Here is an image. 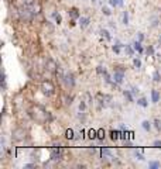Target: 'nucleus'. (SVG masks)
<instances>
[{
  "instance_id": "16",
  "label": "nucleus",
  "mask_w": 161,
  "mask_h": 169,
  "mask_svg": "<svg viewBox=\"0 0 161 169\" xmlns=\"http://www.w3.org/2000/svg\"><path fill=\"white\" fill-rule=\"evenodd\" d=\"M137 104H139V106H141V107H147V106H149V102H147V99H146V97H140V99L137 100Z\"/></svg>"
},
{
  "instance_id": "34",
  "label": "nucleus",
  "mask_w": 161,
  "mask_h": 169,
  "mask_svg": "<svg viewBox=\"0 0 161 169\" xmlns=\"http://www.w3.org/2000/svg\"><path fill=\"white\" fill-rule=\"evenodd\" d=\"M66 138H69V140L74 138V131H72V130H68V131H66Z\"/></svg>"
},
{
  "instance_id": "17",
  "label": "nucleus",
  "mask_w": 161,
  "mask_h": 169,
  "mask_svg": "<svg viewBox=\"0 0 161 169\" xmlns=\"http://www.w3.org/2000/svg\"><path fill=\"white\" fill-rule=\"evenodd\" d=\"M141 127L144 131H150V128H151V123H150L149 120H144L143 123H141Z\"/></svg>"
},
{
  "instance_id": "15",
  "label": "nucleus",
  "mask_w": 161,
  "mask_h": 169,
  "mask_svg": "<svg viewBox=\"0 0 161 169\" xmlns=\"http://www.w3.org/2000/svg\"><path fill=\"white\" fill-rule=\"evenodd\" d=\"M100 35H102V37H105V40H107V41H110V40H112L110 33H109L107 30H105V28L100 30Z\"/></svg>"
},
{
  "instance_id": "6",
  "label": "nucleus",
  "mask_w": 161,
  "mask_h": 169,
  "mask_svg": "<svg viewBox=\"0 0 161 169\" xmlns=\"http://www.w3.org/2000/svg\"><path fill=\"white\" fill-rule=\"evenodd\" d=\"M64 83L68 87H74L75 86V76L74 73H65L64 75Z\"/></svg>"
},
{
  "instance_id": "35",
  "label": "nucleus",
  "mask_w": 161,
  "mask_h": 169,
  "mask_svg": "<svg viewBox=\"0 0 161 169\" xmlns=\"http://www.w3.org/2000/svg\"><path fill=\"white\" fill-rule=\"evenodd\" d=\"M137 40H139V41H143V40H144V34H143V33H137Z\"/></svg>"
},
{
  "instance_id": "29",
  "label": "nucleus",
  "mask_w": 161,
  "mask_h": 169,
  "mask_svg": "<svg viewBox=\"0 0 161 169\" xmlns=\"http://www.w3.org/2000/svg\"><path fill=\"white\" fill-rule=\"evenodd\" d=\"M160 162H150V168L151 169H157V168H160Z\"/></svg>"
},
{
  "instance_id": "25",
  "label": "nucleus",
  "mask_w": 161,
  "mask_h": 169,
  "mask_svg": "<svg viewBox=\"0 0 161 169\" xmlns=\"http://www.w3.org/2000/svg\"><path fill=\"white\" fill-rule=\"evenodd\" d=\"M123 24L124 25L129 24V11H123Z\"/></svg>"
},
{
  "instance_id": "3",
  "label": "nucleus",
  "mask_w": 161,
  "mask_h": 169,
  "mask_svg": "<svg viewBox=\"0 0 161 169\" xmlns=\"http://www.w3.org/2000/svg\"><path fill=\"white\" fill-rule=\"evenodd\" d=\"M41 92L45 96H52L54 93H55V87H54L52 82H50V80H44V82L41 83Z\"/></svg>"
},
{
  "instance_id": "21",
  "label": "nucleus",
  "mask_w": 161,
  "mask_h": 169,
  "mask_svg": "<svg viewBox=\"0 0 161 169\" xmlns=\"http://www.w3.org/2000/svg\"><path fill=\"white\" fill-rule=\"evenodd\" d=\"M52 17L55 18V23H57V24H61V21H62L61 14H58V13H52Z\"/></svg>"
},
{
  "instance_id": "36",
  "label": "nucleus",
  "mask_w": 161,
  "mask_h": 169,
  "mask_svg": "<svg viewBox=\"0 0 161 169\" xmlns=\"http://www.w3.org/2000/svg\"><path fill=\"white\" fill-rule=\"evenodd\" d=\"M25 6H33L34 3H35V0H24Z\"/></svg>"
},
{
  "instance_id": "7",
  "label": "nucleus",
  "mask_w": 161,
  "mask_h": 169,
  "mask_svg": "<svg viewBox=\"0 0 161 169\" xmlns=\"http://www.w3.org/2000/svg\"><path fill=\"white\" fill-rule=\"evenodd\" d=\"M50 157L52 161H57V159H59L61 158V147L58 145V147H54L52 149H51V154H50Z\"/></svg>"
},
{
  "instance_id": "4",
  "label": "nucleus",
  "mask_w": 161,
  "mask_h": 169,
  "mask_svg": "<svg viewBox=\"0 0 161 169\" xmlns=\"http://www.w3.org/2000/svg\"><path fill=\"white\" fill-rule=\"evenodd\" d=\"M12 137L14 141H23L25 138V130L24 128H16V130H13Z\"/></svg>"
},
{
  "instance_id": "40",
  "label": "nucleus",
  "mask_w": 161,
  "mask_h": 169,
  "mask_svg": "<svg viewBox=\"0 0 161 169\" xmlns=\"http://www.w3.org/2000/svg\"><path fill=\"white\" fill-rule=\"evenodd\" d=\"M160 44H161V35H160Z\"/></svg>"
},
{
  "instance_id": "5",
  "label": "nucleus",
  "mask_w": 161,
  "mask_h": 169,
  "mask_svg": "<svg viewBox=\"0 0 161 169\" xmlns=\"http://www.w3.org/2000/svg\"><path fill=\"white\" fill-rule=\"evenodd\" d=\"M113 82L115 85H122L124 80V72L123 70H115V73H113Z\"/></svg>"
},
{
  "instance_id": "18",
  "label": "nucleus",
  "mask_w": 161,
  "mask_h": 169,
  "mask_svg": "<svg viewBox=\"0 0 161 169\" xmlns=\"http://www.w3.org/2000/svg\"><path fill=\"white\" fill-rule=\"evenodd\" d=\"M124 51H126V54H127L129 57H132V55L134 54V51H136V50H134L132 45H124Z\"/></svg>"
},
{
  "instance_id": "14",
  "label": "nucleus",
  "mask_w": 161,
  "mask_h": 169,
  "mask_svg": "<svg viewBox=\"0 0 161 169\" xmlns=\"http://www.w3.org/2000/svg\"><path fill=\"white\" fill-rule=\"evenodd\" d=\"M133 48L139 52V54H141L143 52V47H141V41H134L133 42Z\"/></svg>"
},
{
  "instance_id": "20",
  "label": "nucleus",
  "mask_w": 161,
  "mask_h": 169,
  "mask_svg": "<svg viewBox=\"0 0 161 169\" xmlns=\"http://www.w3.org/2000/svg\"><path fill=\"white\" fill-rule=\"evenodd\" d=\"M123 96L129 100V102H133V93H132V92H129V90H123Z\"/></svg>"
},
{
  "instance_id": "11",
  "label": "nucleus",
  "mask_w": 161,
  "mask_h": 169,
  "mask_svg": "<svg viewBox=\"0 0 161 169\" xmlns=\"http://www.w3.org/2000/svg\"><path fill=\"white\" fill-rule=\"evenodd\" d=\"M122 47H124V45H123V44H122L120 41H117V40H116V41H115V45L112 47V50H113V52H115V54H120V50H122Z\"/></svg>"
},
{
  "instance_id": "19",
  "label": "nucleus",
  "mask_w": 161,
  "mask_h": 169,
  "mask_svg": "<svg viewBox=\"0 0 161 169\" xmlns=\"http://www.w3.org/2000/svg\"><path fill=\"white\" fill-rule=\"evenodd\" d=\"M102 158H112V152H110V149H107V148H103L102 151Z\"/></svg>"
},
{
  "instance_id": "9",
  "label": "nucleus",
  "mask_w": 161,
  "mask_h": 169,
  "mask_svg": "<svg viewBox=\"0 0 161 169\" xmlns=\"http://www.w3.org/2000/svg\"><path fill=\"white\" fill-rule=\"evenodd\" d=\"M68 14L71 16V18H72V20H79V17H81V14H79V11H78V8H75V7L69 8Z\"/></svg>"
},
{
  "instance_id": "28",
  "label": "nucleus",
  "mask_w": 161,
  "mask_h": 169,
  "mask_svg": "<svg viewBox=\"0 0 161 169\" xmlns=\"http://www.w3.org/2000/svg\"><path fill=\"white\" fill-rule=\"evenodd\" d=\"M102 13H103L105 16H110L112 11H110V8L109 7H102Z\"/></svg>"
},
{
  "instance_id": "31",
  "label": "nucleus",
  "mask_w": 161,
  "mask_h": 169,
  "mask_svg": "<svg viewBox=\"0 0 161 169\" xmlns=\"http://www.w3.org/2000/svg\"><path fill=\"white\" fill-rule=\"evenodd\" d=\"M154 127L157 128V130H160V128H161V121H160L158 119H156V120H154Z\"/></svg>"
},
{
  "instance_id": "8",
  "label": "nucleus",
  "mask_w": 161,
  "mask_h": 169,
  "mask_svg": "<svg viewBox=\"0 0 161 169\" xmlns=\"http://www.w3.org/2000/svg\"><path fill=\"white\" fill-rule=\"evenodd\" d=\"M45 66H47V69L50 70V72H55V69H57V63H55V61L54 59H47L45 62Z\"/></svg>"
},
{
  "instance_id": "23",
  "label": "nucleus",
  "mask_w": 161,
  "mask_h": 169,
  "mask_svg": "<svg viewBox=\"0 0 161 169\" xmlns=\"http://www.w3.org/2000/svg\"><path fill=\"white\" fill-rule=\"evenodd\" d=\"M133 65H134V68L140 69L141 68V61L139 59V58H134V59H133Z\"/></svg>"
},
{
  "instance_id": "32",
  "label": "nucleus",
  "mask_w": 161,
  "mask_h": 169,
  "mask_svg": "<svg viewBox=\"0 0 161 169\" xmlns=\"http://www.w3.org/2000/svg\"><path fill=\"white\" fill-rule=\"evenodd\" d=\"M153 147H154V148H160L161 149V141L160 140H156L153 142Z\"/></svg>"
},
{
  "instance_id": "22",
  "label": "nucleus",
  "mask_w": 161,
  "mask_h": 169,
  "mask_svg": "<svg viewBox=\"0 0 161 169\" xmlns=\"http://www.w3.org/2000/svg\"><path fill=\"white\" fill-rule=\"evenodd\" d=\"M153 80H154V82H160V80H161V75H160V72H158V70H156V72L153 73Z\"/></svg>"
},
{
  "instance_id": "1",
  "label": "nucleus",
  "mask_w": 161,
  "mask_h": 169,
  "mask_svg": "<svg viewBox=\"0 0 161 169\" xmlns=\"http://www.w3.org/2000/svg\"><path fill=\"white\" fill-rule=\"evenodd\" d=\"M31 115L34 117V120L35 121H40V123H44L47 120V117H48V112H45L42 107H40V106H35V107L31 110Z\"/></svg>"
},
{
  "instance_id": "37",
  "label": "nucleus",
  "mask_w": 161,
  "mask_h": 169,
  "mask_svg": "<svg viewBox=\"0 0 161 169\" xmlns=\"http://www.w3.org/2000/svg\"><path fill=\"white\" fill-rule=\"evenodd\" d=\"M98 134H99V135H98V138H99V140H102V138L105 137V131H102V130H100V131H98Z\"/></svg>"
},
{
  "instance_id": "12",
  "label": "nucleus",
  "mask_w": 161,
  "mask_h": 169,
  "mask_svg": "<svg viewBox=\"0 0 161 169\" xmlns=\"http://www.w3.org/2000/svg\"><path fill=\"white\" fill-rule=\"evenodd\" d=\"M158 100H160V92L158 90H151V102L153 103H158Z\"/></svg>"
},
{
  "instance_id": "13",
  "label": "nucleus",
  "mask_w": 161,
  "mask_h": 169,
  "mask_svg": "<svg viewBox=\"0 0 161 169\" xmlns=\"http://www.w3.org/2000/svg\"><path fill=\"white\" fill-rule=\"evenodd\" d=\"M109 4H110L112 7H117V6L122 7V6L124 4V2L123 0H109Z\"/></svg>"
},
{
  "instance_id": "26",
  "label": "nucleus",
  "mask_w": 161,
  "mask_h": 169,
  "mask_svg": "<svg viewBox=\"0 0 161 169\" xmlns=\"http://www.w3.org/2000/svg\"><path fill=\"white\" fill-rule=\"evenodd\" d=\"M134 157H136L137 159H140V161H144V157H143V154L139 152L137 149H134Z\"/></svg>"
},
{
  "instance_id": "39",
  "label": "nucleus",
  "mask_w": 161,
  "mask_h": 169,
  "mask_svg": "<svg viewBox=\"0 0 161 169\" xmlns=\"http://www.w3.org/2000/svg\"><path fill=\"white\" fill-rule=\"evenodd\" d=\"M34 164H27V165H24V168H34Z\"/></svg>"
},
{
  "instance_id": "10",
  "label": "nucleus",
  "mask_w": 161,
  "mask_h": 169,
  "mask_svg": "<svg viewBox=\"0 0 161 169\" xmlns=\"http://www.w3.org/2000/svg\"><path fill=\"white\" fill-rule=\"evenodd\" d=\"M79 25H81V28H86L89 23H91V18L89 17H79Z\"/></svg>"
},
{
  "instance_id": "2",
  "label": "nucleus",
  "mask_w": 161,
  "mask_h": 169,
  "mask_svg": "<svg viewBox=\"0 0 161 169\" xmlns=\"http://www.w3.org/2000/svg\"><path fill=\"white\" fill-rule=\"evenodd\" d=\"M34 14H35V11H33V10L30 8V6L20 8V11H18L20 20H23V21H31L33 20V17H34Z\"/></svg>"
},
{
  "instance_id": "33",
  "label": "nucleus",
  "mask_w": 161,
  "mask_h": 169,
  "mask_svg": "<svg viewBox=\"0 0 161 169\" xmlns=\"http://www.w3.org/2000/svg\"><path fill=\"white\" fill-rule=\"evenodd\" d=\"M85 109H86L85 102H81V103H79V112H85Z\"/></svg>"
},
{
  "instance_id": "38",
  "label": "nucleus",
  "mask_w": 161,
  "mask_h": 169,
  "mask_svg": "<svg viewBox=\"0 0 161 169\" xmlns=\"http://www.w3.org/2000/svg\"><path fill=\"white\" fill-rule=\"evenodd\" d=\"M137 92H139V89H137V87H132V93H133V96L136 95Z\"/></svg>"
},
{
  "instance_id": "27",
  "label": "nucleus",
  "mask_w": 161,
  "mask_h": 169,
  "mask_svg": "<svg viewBox=\"0 0 161 169\" xmlns=\"http://www.w3.org/2000/svg\"><path fill=\"white\" fill-rule=\"evenodd\" d=\"M96 72H98V75H105L106 73V69H105V66H98Z\"/></svg>"
},
{
  "instance_id": "24",
  "label": "nucleus",
  "mask_w": 161,
  "mask_h": 169,
  "mask_svg": "<svg viewBox=\"0 0 161 169\" xmlns=\"http://www.w3.org/2000/svg\"><path fill=\"white\" fill-rule=\"evenodd\" d=\"M110 137H112V140L115 141L119 138V131L117 130H113V131H110Z\"/></svg>"
},
{
  "instance_id": "30",
  "label": "nucleus",
  "mask_w": 161,
  "mask_h": 169,
  "mask_svg": "<svg viewBox=\"0 0 161 169\" xmlns=\"http://www.w3.org/2000/svg\"><path fill=\"white\" fill-rule=\"evenodd\" d=\"M146 54L150 55V57H151V55H154V48H153V47H149V48L146 50Z\"/></svg>"
}]
</instances>
